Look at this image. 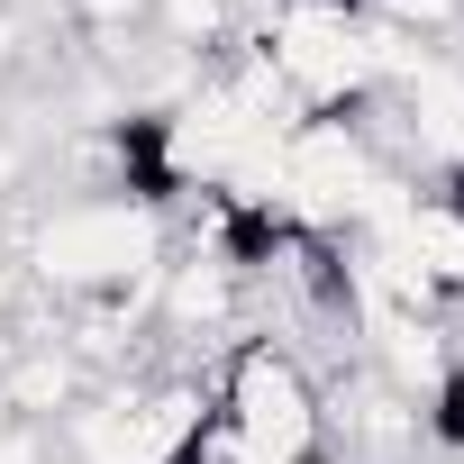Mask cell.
I'll return each mask as SVG.
<instances>
[{
  "label": "cell",
  "instance_id": "obj_3",
  "mask_svg": "<svg viewBox=\"0 0 464 464\" xmlns=\"http://www.w3.org/2000/svg\"><path fill=\"white\" fill-rule=\"evenodd\" d=\"M64 19L92 37V55L101 46H128V37H146V19H155V0H64Z\"/></svg>",
  "mask_w": 464,
  "mask_h": 464
},
{
  "label": "cell",
  "instance_id": "obj_1",
  "mask_svg": "<svg viewBox=\"0 0 464 464\" xmlns=\"http://www.w3.org/2000/svg\"><path fill=\"white\" fill-rule=\"evenodd\" d=\"M164 256H173V209L137 200V191H64V200L28 209V237H19L28 292L55 301V310L146 301Z\"/></svg>",
  "mask_w": 464,
  "mask_h": 464
},
{
  "label": "cell",
  "instance_id": "obj_4",
  "mask_svg": "<svg viewBox=\"0 0 464 464\" xmlns=\"http://www.w3.org/2000/svg\"><path fill=\"white\" fill-rule=\"evenodd\" d=\"M0 464H64V455H55V428L0 401Z\"/></svg>",
  "mask_w": 464,
  "mask_h": 464
},
{
  "label": "cell",
  "instance_id": "obj_2",
  "mask_svg": "<svg viewBox=\"0 0 464 464\" xmlns=\"http://www.w3.org/2000/svg\"><path fill=\"white\" fill-rule=\"evenodd\" d=\"M209 392H218V419L237 428V446L256 464H319L328 455V401H319V364H301L283 337L246 328L209 364Z\"/></svg>",
  "mask_w": 464,
  "mask_h": 464
}]
</instances>
